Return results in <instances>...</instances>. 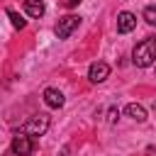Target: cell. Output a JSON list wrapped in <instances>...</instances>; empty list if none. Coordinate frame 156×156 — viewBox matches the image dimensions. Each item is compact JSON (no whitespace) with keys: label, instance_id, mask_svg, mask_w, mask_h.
Here are the masks:
<instances>
[{"label":"cell","instance_id":"obj_1","mask_svg":"<svg viewBox=\"0 0 156 156\" xmlns=\"http://www.w3.org/2000/svg\"><path fill=\"white\" fill-rule=\"evenodd\" d=\"M132 61H134V66H139V68L151 66V63L156 61V39H144V41H139V44L134 46V51H132Z\"/></svg>","mask_w":156,"mask_h":156},{"label":"cell","instance_id":"obj_2","mask_svg":"<svg viewBox=\"0 0 156 156\" xmlns=\"http://www.w3.org/2000/svg\"><path fill=\"white\" fill-rule=\"evenodd\" d=\"M10 149H12V154H15V156H29V154L34 151V141H32V136H29L27 132H22V129H20V132H15Z\"/></svg>","mask_w":156,"mask_h":156},{"label":"cell","instance_id":"obj_3","mask_svg":"<svg viewBox=\"0 0 156 156\" xmlns=\"http://www.w3.org/2000/svg\"><path fill=\"white\" fill-rule=\"evenodd\" d=\"M78 24H80V17H78V15H66V17H61V20L56 22L54 32H56L58 39H68V37L78 29Z\"/></svg>","mask_w":156,"mask_h":156},{"label":"cell","instance_id":"obj_4","mask_svg":"<svg viewBox=\"0 0 156 156\" xmlns=\"http://www.w3.org/2000/svg\"><path fill=\"white\" fill-rule=\"evenodd\" d=\"M46 129H49V115H34L22 127V132H27L29 136H41Z\"/></svg>","mask_w":156,"mask_h":156},{"label":"cell","instance_id":"obj_5","mask_svg":"<svg viewBox=\"0 0 156 156\" xmlns=\"http://www.w3.org/2000/svg\"><path fill=\"white\" fill-rule=\"evenodd\" d=\"M107 76H110V66H107L105 61H95V63H90V68H88V78H90V83H102Z\"/></svg>","mask_w":156,"mask_h":156},{"label":"cell","instance_id":"obj_6","mask_svg":"<svg viewBox=\"0 0 156 156\" xmlns=\"http://www.w3.org/2000/svg\"><path fill=\"white\" fill-rule=\"evenodd\" d=\"M134 27H136V15H132V12H119L117 15V32L119 34H129Z\"/></svg>","mask_w":156,"mask_h":156},{"label":"cell","instance_id":"obj_7","mask_svg":"<svg viewBox=\"0 0 156 156\" xmlns=\"http://www.w3.org/2000/svg\"><path fill=\"white\" fill-rule=\"evenodd\" d=\"M44 102L49 105V107H63V93L61 90H56V88H46L44 90Z\"/></svg>","mask_w":156,"mask_h":156},{"label":"cell","instance_id":"obj_8","mask_svg":"<svg viewBox=\"0 0 156 156\" xmlns=\"http://www.w3.org/2000/svg\"><path fill=\"white\" fill-rule=\"evenodd\" d=\"M24 10L29 17H41L46 12V5H44V0H24Z\"/></svg>","mask_w":156,"mask_h":156},{"label":"cell","instance_id":"obj_9","mask_svg":"<svg viewBox=\"0 0 156 156\" xmlns=\"http://www.w3.org/2000/svg\"><path fill=\"white\" fill-rule=\"evenodd\" d=\"M124 112H127L132 119H136V122H146V110H144L141 105H136V102H129V105L124 107Z\"/></svg>","mask_w":156,"mask_h":156},{"label":"cell","instance_id":"obj_10","mask_svg":"<svg viewBox=\"0 0 156 156\" xmlns=\"http://www.w3.org/2000/svg\"><path fill=\"white\" fill-rule=\"evenodd\" d=\"M7 17H10V22H12V27H15V29H24V27H27V22H24L15 10H7Z\"/></svg>","mask_w":156,"mask_h":156},{"label":"cell","instance_id":"obj_11","mask_svg":"<svg viewBox=\"0 0 156 156\" xmlns=\"http://www.w3.org/2000/svg\"><path fill=\"white\" fill-rule=\"evenodd\" d=\"M144 20L149 24H156V5H146L144 7Z\"/></svg>","mask_w":156,"mask_h":156},{"label":"cell","instance_id":"obj_12","mask_svg":"<svg viewBox=\"0 0 156 156\" xmlns=\"http://www.w3.org/2000/svg\"><path fill=\"white\" fill-rule=\"evenodd\" d=\"M107 119H110V122H117V119H119V110H117V107H112V110H110V117H107Z\"/></svg>","mask_w":156,"mask_h":156},{"label":"cell","instance_id":"obj_13","mask_svg":"<svg viewBox=\"0 0 156 156\" xmlns=\"http://www.w3.org/2000/svg\"><path fill=\"white\" fill-rule=\"evenodd\" d=\"M80 2H83V0H63L66 7H76V5H80Z\"/></svg>","mask_w":156,"mask_h":156},{"label":"cell","instance_id":"obj_14","mask_svg":"<svg viewBox=\"0 0 156 156\" xmlns=\"http://www.w3.org/2000/svg\"><path fill=\"white\" fill-rule=\"evenodd\" d=\"M154 107H156V105H154Z\"/></svg>","mask_w":156,"mask_h":156}]
</instances>
